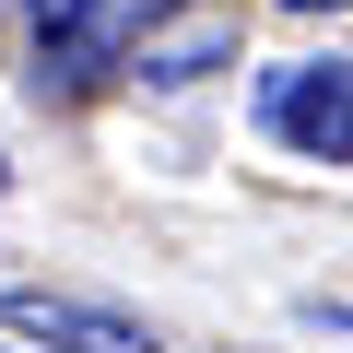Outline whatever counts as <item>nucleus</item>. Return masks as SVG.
<instances>
[{"label":"nucleus","instance_id":"5","mask_svg":"<svg viewBox=\"0 0 353 353\" xmlns=\"http://www.w3.org/2000/svg\"><path fill=\"white\" fill-rule=\"evenodd\" d=\"M294 12H330V0H294Z\"/></svg>","mask_w":353,"mask_h":353},{"label":"nucleus","instance_id":"3","mask_svg":"<svg viewBox=\"0 0 353 353\" xmlns=\"http://www.w3.org/2000/svg\"><path fill=\"white\" fill-rule=\"evenodd\" d=\"M153 83H189V71H224L236 59V12L224 0H176L165 24H141V48H130Z\"/></svg>","mask_w":353,"mask_h":353},{"label":"nucleus","instance_id":"6","mask_svg":"<svg viewBox=\"0 0 353 353\" xmlns=\"http://www.w3.org/2000/svg\"><path fill=\"white\" fill-rule=\"evenodd\" d=\"M0 176H12V165H0Z\"/></svg>","mask_w":353,"mask_h":353},{"label":"nucleus","instance_id":"1","mask_svg":"<svg viewBox=\"0 0 353 353\" xmlns=\"http://www.w3.org/2000/svg\"><path fill=\"white\" fill-rule=\"evenodd\" d=\"M271 130L318 165H353V59H318V71L271 83Z\"/></svg>","mask_w":353,"mask_h":353},{"label":"nucleus","instance_id":"2","mask_svg":"<svg viewBox=\"0 0 353 353\" xmlns=\"http://www.w3.org/2000/svg\"><path fill=\"white\" fill-rule=\"evenodd\" d=\"M0 318H12L24 341H59V353H153L118 306H83V294H48V283H24V294H0Z\"/></svg>","mask_w":353,"mask_h":353},{"label":"nucleus","instance_id":"4","mask_svg":"<svg viewBox=\"0 0 353 353\" xmlns=\"http://www.w3.org/2000/svg\"><path fill=\"white\" fill-rule=\"evenodd\" d=\"M106 12V0H36V48L48 59H83V24Z\"/></svg>","mask_w":353,"mask_h":353}]
</instances>
